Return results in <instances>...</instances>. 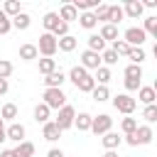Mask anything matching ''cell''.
<instances>
[{
    "mask_svg": "<svg viewBox=\"0 0 157 157\" xmlns=\"http://www.w3.org/2000/svg\"><path fill=\"white\" fill-rule=\"evenodd\" d=\"M142 32L147 37H157V17H145V25H142Z\"/></svg>",
    "mask_w": 157,
    "mask_h": 157,
    "instance_id": "cell-33",
    "label": "cell"
},
{
    "mask_svg": "<svg viewBox=\"0 0 157 157\" xmlns=\"http://www.w3.org/2000/svg\"><path fill=\"white\" fill-rule=\"evenodd\" d=\"M142 86V81H137V78H125V91H137Z\"/></svg>",
    "mask_w": 157,
    "mask_h": 157,
    "instance_id": "cell-43",
    "label": "cell"
},
{
    "mask_svg": "<svg viewBox=\"0 0 157 157\" xmlns=\"http://www.w3.org/2000/svg\"><path fill=\"white\" fill-rule=\"evenodd\" d=\"M93 81H96L98 86H108V81H110V69H108V66H98Z\"/></svg>",
    "mask_w": 157,
    "mask_h": 157,
    "instance_id": "cell-29",
    "label": "cell"
},
{
    "mask_svg": "<svg viewBox=\"0 0 157 157\" xmlns=\"http://www.w3.org/2000/svg\"><path fill=\"white\" fill-rule=\"evenodd\" d=\"M0 128H5V120H2V118H0Z\"/></svg>",
    "mask_w": 157,
    "mask_h": 157,
    "instance_id": "cell-50",
    "label": "cell"
},
{
    "mask_svg": "<svg viewBox=\"0 0 157 157\" xmlns=\"http://www.w3.org/2000/svg\"><path fill=\"white\" fill-rule=\"evenodd\" d=\"M142 12H145L142 2H137V0H125V5H123V15H125V17L137 20V17H142Z\"/></svg>",
    "mask_w": 157,
    "mask_h": 157,
    "instance_id": "cell-9",
    "label": "cell"
},
{
    "mask_svg": "<svg viewBox=\"0 0 157 157\" xmlns=\"http://www.w3.org/2000/svg\"><path fill=\"white\" fill-rule=\"evenodd\" d=\"M93 17H96V22L108 25V5H98V7L93 10Z\"/></svg>",
    "mask_w": 157,
    "mask_h": 157,
    "instance_id": "cell-40",
    "label": "cell"
},
{
    "mask_svg": "<svg viewBox=\"0 0 157 157\" xmlns=\"http://www.w3.org/2000/svg\"><path fill=\"white\" fill-rule=\"evenodd\" d=\"M76 47H78V39H76L74 34H66V37L56 39V49H59V52H66V54H69V52H74Z\"/></svg>",
    "mask_w": 157,
    "mask_h": 157,
    "instance_id": "cell-16",
    "label": "cell"
},
{
    "mask_svg": "<svg viewBox=\"0 0 157 157\" xmlns=\"http://www.w3.org/2000/svg\"><path fill=\"white\" fill-rule=\"evenodd\" d=\"M78 66H83L86 71H96L98 66H103V64H101V54H96V52H91V49H83Z\"/></svg>",
    "mask_w": 157,
    "mask_h": 157,
    "instance_id": "cell-7",
    "label": "cell"
},
{
    "mask_svg": "<svg viewBox=\"0 0 157 157\" xmlns=\"http://www.w3.org/2000/svg\"><path fill=\"white\" fill-rule=\"evenodd\" d=\"M52 71H56V59H49V56H42L39 59V74H52Z\"/></svg>",
    "mask_w": 157,
    "mask_h": 157,
    "instance_id": "cell-32",
    "label": "cell"
},
{
    "mask_svg": "<svg viewBox=\"0 0 157 157\" xmlns=\"http://www.w3.org/2000/svg\"><path fill=\"white\" fill-rule=\"evenodd\" d=\"M137 101L145 103V105H152L157 101V88L155 86H140L137 88Z\"/></svg>",
    "mask_w": 157,
    "mask_h": 157,
    "instance_id": "cell-12",
    "label": "cell"
},
{
    "mask_svg": "<svg viewBox=\"0 0 157 157\" xmlns=\"http://www.w3.org/2000/svg\"><path fill=\"white\" fill-rule=\"evenodd\" d=\"M12 152H15V157H32V155H34V145H32L29 140H25V142H20Z\"/></svg>",
    "mask_w": 157,
    "mask_h": 157,
    "instance_id": "cell-27",
    "label": "cell"
},
{
    "mask_svg": "<svg viewBox=\"0 0 157 157\" xmlns=\"http://www.w3.org/2000/svg\"><path fill=\"white\" fill-rule=\"evenodd\" d=\"M39 54H37V44H22L20 47V59L22 61H34Z\"/></svg>",
    "mask_w": 157,
    "mask_h": 157,
    "instance_id": "cell-23",
    "label": "cell"
},
{
    "mask_svg": "<svg viewBox=\"0 0 157 157\" xmlns=\"http://www.w3.org/2000/svg\"><path fill=\"white\" fill-rule=\"evenodd\" d=\"M110 128H113V118H110L108 113L93 115V120H91V132H93V135H105Z\"/></svg>",
    "mask_w": 157,
    "mask_h": 157,
    "instance_id": "cell-5",
    "label": "cell"
},
{
    "mask_svg": "<svg viewBox=\"0 0 157 157\" xmlns=\"http://www.w3.org/2000/svg\"><path fill=\"white\" fill-rule=\"evenodd\" d=\"M59 22H61V20H59V15H56V12H47V15L42 17V25H44V32H49V34H52V32H54V29L59 27Z\"/></svg>",
    "mask_w": 157,
    "mask_h": 157,
    "instance_id": "cell-19",
    "label": "cell"
},
{
    "mask_svg": "<svg viewBox=\"0 0 157 157\" xmlns=\"http://www.w3.org/2000/svg\"><path fill=\"white\" fill-rule=\"evenodd\" d=\"M110 49H113V52H115V54H118V56H128V52H130V47H128V44H125V42H123V39H115V42H113V47H110Z\"/></svg>",
    "mask_w": 157,
    "mask_h": 157,
    "instance_id": "cell-41",
    "label": "cell"
},
{
    "mask_svg": "<svg viewBox=\"0 0 157 157\" xmlns=\"http://www.w3.org/2000/svg\"><path fill=\"white\" fill-rule=\"evenodd\" d=\"M120 130H123L125 135L135 132V130H137V118H130V115H128V118H123V120H120Z\"/></svg>",
    "mask_w": 157,
    "mask_h": 157,
    "instance_id": "cell-35",
    "label": "cell"
},
{
    "mask_svg": "<svg viewBox=\"0 0 157 157\" xmlns=\"http://www.w3.org/2000/svg\"><path fill=\"white\" fill-rule=\"evenodd\" d=\"M98 37H101L103 42H115V39H118V27H115V25H103L101 32H98Z\"/></svg>",
    "mask_w": 157,
    "mask_h": 157,
    "instance_id": "cell-22",
    "label": "cell"
},
{
    "mask_svg": "<svg viewBox=\"0 0 157 157\" xmlns=\"http://www.w3.org/2000/svg\"><path fill=\"white\" fill-rule=\"evenodd\" d=\"M86 42H88V49H91V52H96V54H103V52H105V42H103L98 34H88Z\"/></svg>",
    "mask_w": 157,
    "mask_h": 157,
    "instance_id": "cell-26",
    "label": "cell"
},
{
    "mask_svg": "<svg viewBox=\"0 0 157 157\" xmlns=\"http://www.w3.org/2000/svg\"><path fill=\"white\" fill-rule=\"evenodd\" d=\"M128 59H130V64L140 66V64L147 59V54H145V49H142V47H130V52H128Z\"/></svg>",
    "mask_w": 157,
    "mask_h": 157,
    "instance_id": "cell-24",
    "label": "cell"
},
{
    "mask_svg": "<svg viewBox=\"0 0 157 157\" xmlns=\"http://www.w3.org/2000/svg\"><path fill=\"white\" fill-rule=\"evenodd\" d=\"M91 96H93L96 103H105V101L110 98V91H108V86H98V83H96V88L91 91Z\"/></svg>",
    "mask_w": 157,
    "mask_h": 157,
    "instance_id": "cell-30",
    "label": "cell"
},
{
    "mask_svg": "<svg viewBox=\"0 0 157 157\" xmlns=\"http://www.w3.org/2000/svg\"><path fill=\"white\" fill-rule=\"evenodd\" d=\"M0 157H15V152H12V150H2V152H0Z\"/></svg>",
    "mask_w": 157,
    "mask_h": 157,
    "instance_id": "cell-47",
    "label": "cell"
},
{
    "mask_svg": "<svg viewBox=\"0 0 157 157\" xmlns=\"http://www.w3.org/2000/svg\"><path fill=\"white\" fill-rule=\"evenodd\" d=\"M103 157H118V150H105V155Z\"/></svg>",
    "mask_w": 157,
    "mask_h": 157,
    "instance_id": "cell-48",
    "label": "cell"
},
{
    "mask_svg": "<svg viewBox=\"0 0 157 157\" xmlns=\"http://www.w3.org/2000/svg\"><path fill=\"white\" fill-rule=\"evenodd\" d=\"M0 10H2V12H5L10 20H12V17H17V15L22 12V5H20L17 0H5V5H2Z\"/></svg>",
    "mask_w": 157,
    "mask_h": 157,
    "instance_id": "cell-21",
    "label": "cell"
},
{
    "mask_svg": "<svg viewBox=\"0 0 157 157\" xmlns=\"http://www.w3.org/2000/svg\"><path fill=\"white\" fill-rule=\"evenodd\" d=\"M56 15H59V20H61V22H66V25H69V22H74V20H78V12H76V7H74L71 2H64V5L59 7V12H56Z\"/></svg>",
    "mask_w": 157,
    "mask_h": 157,
    "instance_id": "cell-14",
    "label": "cell"
},
{
    "mask_svg": "<svg viewBox=\"0 0 157 157\" xmlns=\"http://www.w3.org/2000/svg\"><path fill=\"white\" fill-rule=\"evenodd\" d=\"M42 137H44L47 142H56V140L61 137V130H59V125H56L54 120H47V123L42 125Z\"/></svg>",
    "mask_w": 157,
    "mask_h": 157,
    "instance_id": "cell-11",
    "label": "cell"
},
{
    "mask_svg": "<svg viewBox=\"0 0 157 157\" xmlns=\"http://www.w3.org/2000/svg\"><path fill=\"white\" fill-rule=\"evenodd\" d=\"M125 15H123V7L120 5H108V25H115L118 27V22L123 20Z\"/></svg>",
    "mask_w": 157,
    "mask_h": 157,
    "instance_id": "cell-25",
    "label": "cell"
},
{
    "mask_svg": "<svg viewBox=\"0 0 157 157\" xmlns=\"http://www.w3.org/2000/svg\"><path fill=\"white\" fill-rule=\"evenodd\" d=\"M12 71H15V66H12V61H7V59H0V78H10L12 76Z\"/></svg>",
    "mask_w": 157,
    "mask_h": 157,
    "instance_id": "cell-39",
    "label": "cell"
},
{
    "mask_svg": "<svg viewBox=\"0 0 157 157\" xmlns=\"http://www.w3.org/2000/svg\"><path fill=\"white\" fill-rule=\"evenodd\" d=\"M10 29H12V22H10V17L0 10V34H7Z\"/></svg>",
    "mask_w": 157,
    "mask_h": 157,
    "instance_id": "cell-42",
    "label": "cell"
},
{
    "mask_svg": "<svg viewBox=\"0 0 157 157\" xmlns=\"http://www.w3.org/2000/svg\"><path fill=\"white\" fill-rule=\"evenodd\" d=\"M101 64H103V66H113V64H118V54H115L113 49H105V52L101 54Z\"/></svg>",
    "mask_w": 157,
    "mask_h": 157,
    "instance_id": "cell-37",
    "label": "cell"
},
{
    "mask_svg": "<svg viewBox=\"0 0 157 157\" xmlns=\"http://www.w3.org/2000/svg\"><path fill=\"white\" fill-rule=\"evenodd\" d=\"M7 91H10V83H7L5 78H0V96H5Z\"/></svg>",
    "mask_w": 157,
    "mask_h": 157,
    "instance_id": "cell-45",
    "label": "cell"
},
{
    "mask_svg": "<svg viewBox=\"0 0 157 157\" xmlns=\"http://www.w3.org/2000/svg\"><path fill=\"white\" fill-rule=\"evenodd\" d=\"M113 108L123 115H132L135 108H137V101L130 93H118V96H113Z\"/></svg>",
    "mask_w": 157,
    "mask_h": 157,
    "instance_id": "cell-2",
    "label": "cell"
},
{
    "mask_svg": "<svg viewBox=\"0 0 157 157\" xmlns=\"http://www.w3.org/2000/svg\"><path fill=\"white\" fill-rule=\"evenodd\" d=\"M59 49H56V37L54 34H49V32H44V34H39V44H37V54H42V56H54Z\"/></svg>",
    "mask_w": 157,
    "mask_h": 157,
    "instance_id": "cell-3",
    "label": "cell"
},
{
    "mask_svg": "<svg viewBox=\"0 0 157 157\" xmlns=\"http://www.w3.org/2000/svg\"><path fill=\"white\" fill-rule=\"evenodd\" d=\"M88 76H91V74H88V71H86L83 66H74V69L69 71V76H66V78H69V81H71V83H74V86L78 88V86H81V83H83V81H86Z\"/></svg>",
    "mask_w": 157,
    "mask_h": 157,
    "instance_id": "cell-15",
    "label": "cell"
},
{
    "mask_svg": "<svg viewBox=\"0 0 157 157\" xmlns=\"http://www.w3.org/2000/svg\"><path fill=\"white\" fill-rule=\"evenodd\" d=\"M0 118L12 123V120L17 118V105H15V103H5V105H2V110H0Z\"/></svg>",
    "mask_w": 157,
    "mask_h": 157,
    "instance_id": "cell-34",
    "label": "cell"
},
{
    "mask_svg": "<svg viewBox=\"0 0 157 157\" xmlns=\"http://www.w3.org/2000/svg\"><path fill=\"white\" fill-rule=\"evenodd\" d=\"M42 103L49 108V110H59L66 105V93L61 88H44L42 93Z\"/></svg>",
    "mask_w": 157,
    "mask_h": 157,
    "instance_id": "cell-1",
    "label": "cell"
},
{
    "mask_svg": "<svg viewBox=\"0 0 157 157\" xmlns=\"http://www.w3.org/2000/svg\"><path fill=\"white\" fill-rule=\"evenodd\" d=\"M101 142H103V147H105V150H118V147H120V142H123V137H120L118 132L108 130V132L101 137Z\"/></svg>",
    "mask_w": 157,
    "mask_h": 157,
    "instance_id": "cell-18",
    "label": "cell"
},
{
    "mask_svg": "<svg viewBox=\"0 0 157 157\" xmlns=\"http://www.w3.org/2000/svg\"><path fill=\"white\" fill-rule=\"evenodd\" d=\"M142 120H145L147 125L157 120V105H155V103H152V105H145V110H142Z\"/></svg>",
    "mask_w": 157,
    "mask_h": 157,
    "instance_id": "cell-38",
    "label": "cell"
},
{
    "mask_svg": "<svg viewBox=\"0 0 157 157\" xmlns=\"http://www.w3.org/2000/svg\"><path fill=\"white\" fill-rule=\"evenodd\" d=\"M7 137H5V128H0V142H5Z\"/></svg>",
    "mask_w": 157,
    "mask_h": 157,
    "instance_id": "cell-49",
    "label": "cell"
},
{
    "mask_svg": "<svg viewBox=\"0 0 157 157\" xmlns=\"http://www.w3.org/2000/svg\"><path fill=\"white\" fill-rule=\"evenodd\" d=\"M32 115H34V120H37V123H42V125H44V123L52 118V110H49L44 103H37V105H34V110H32Z\"/></svg>",
    "mask_w": 157,
    "mask_h": 157,
    "instance_id": "cell-20",
    "label": "cell"
},
{
    "mask_svg": "<svg viewBox=\"0 0 157 157\" xmlns=\"http://www.w3.org/2000/svg\"><path fill=\"white\" fill-rule=\"evenodd\" d=\"M123 74H125V78H137V81H142V66H135V64H128Z\"/></svg>",
    "mask_w": 157,
    "mask_h": 157,
    "instance_id": "cell-36",
    "label": "cell"
},
{
    "mask_svg": "<svg viewBox=\"0 0 157 157\" xmlns=\"http://www.w3.org/2000/svg\"><path fill=\"white\" fill-rule=\"evenodd\" d=\"M47 157H66V155H64V152H61L59 147H52V150L47 152Z\"/></svg>",
    "mask_w": 157,
    "mask_h": 157,
    "instance_id": "cell-44",
    "label": "cell"
},
{
    "mask_svg": "<svg viewBox=\"0 0 157 157\" xmlns=\"http://www.w3.org/2000/svg\"><path fill=\"white\" fill-rule=\"evenodd\" d=\"M10 22H12V27H15V29H27V27L32 25V17H29L27 12H20V15H17V17H12Z\"/></svg>",
    "mask_w": 157,
    "mask_h": 157,
    "instance_id": "cell-28",
    "label": "cell"
},
{
    "mask_svg": "<svg viewBox=\"0 0 157 157\" xmlns=\"http://www.w3.org/2000/svg\"><path fill=\"white\" fill-rule=\"evenodd\" d=\"M74 118H76V110H74V105H64V108H59V113H56V118H54V123L59 125V130L64 132V130H69V128H74Z\"/></svg>",
    "mask_w": 157,
    "mask_h": 157,
    "instance_id": "cell-4",
    "label": "cell"
},
{
    "mask_svg": "<svg viewBox=\"0 0 157 157\" xmlns=\"http://www.w3.org/2000/svg\"><path fill=\"white\" fill-rule=\"evenodd\" d=\"M64 81H66V74L61 69H56V71H52V74L44 76V88H61Z\"/></svg>",
    "mask_w": 157,
    "mask_h": 157,
    "instance_id": "cell-10",
    "label": "cell"
},
{
    "mask_svg": "<svg viewBox=\"0 0 157 157\" xmlns=\"http://www.w3.org/2000/svg\"><path fill=\"white\" fill-rule=\"evenodd\" d=\"M5 137L20 145V142H25V137H27V130H25V125H22V123H10V125L5 128Z\"/></svg>",
    "mask_w": 157,
    "mask_h": 157,
    "instance_id": "cell-8",
    "label": "cell"
},
{
    "mask_svg": "<svg viewBox=\"0 0 157 157\" xmlns=\"http://www.w3.org/2000/svg\"><path fill=\"white\" fill-rule=\"evenodd\" d=\"M132 135H135V142H137V145H150L152 137H155V132H152L150 125H137V130H135Z\"/></svg>",
    "mask_w": 157,
    "mask_h": 157,
    "instance_id": "cell-13",
    "label": "cell"
},
{
    "mask_svg": "<svg viewBox=\"0 0 157 157\" xmlns=\"http://www.w3.org/2000/svg\"><path fill=\"white\" fill-rule=\"evenodd\" d=\"M78 25L83 27V29H93L98 22H96V17H93V12H78Z\"/></svg>",
    "mask_w": 157,
    "mask_h": 157,
    "instance_id": "cell-31",
    "label": "cell"
},
{
    "mask_svg": "<svg viewBox=\"0 0 157 157\" xmlns=\"http://www.w3.org/2000/svg\"><path fill=\"white\" fill-rule=\"evenodd\" d=\"M145 39H147V34L142 32V27H128L125 34H123V42L128 47H142Z\"/></svg>",
    "mask_w": 157,
    "mask_h": 157,
    "instance_id": "cell-6",
    "label": "cell"
},
{
    "mask_svg": "<svg viewBox=\"0 0 157 157\" xmlns=\"http://www.w3.org/2000/svg\"><path fill=\"white\" fill-rule=\"evenodd\" d=\"M91 120H93L91 113H76V118H74V128H76L78 132H86V130H91Z\"/></svg>",
    "mask_w": 157,
    "mask_h": 157,
    "instance_id": "cell-17",
    "label": "cell"
},
{
    "mask_svg": "<svg viewBox=\"0 0 157 157\" xmlns=\"http://www.w3.org/2000/svg\"><path fill=\"white\" fill-rule=\"evenodd\" d=\"M142 7H150V10H152V7H157V0H145Z\"/></svg>",
    "mask_w": 157,
    "mask_h": 157,
    "instance_id": "cell-46",
    "label": "cell"
}]
</instances>
